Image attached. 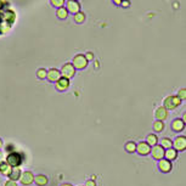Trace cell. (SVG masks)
<instances>
[{
  "label": "cell",
  "instance_id": "6da1fadb",
  "mask_svg": "<svg viewBox=\"0 0 186 186\" xmlns=\"http://www.w3.org/2000/svg\"><path fill=\"white\" fill-rule=\"evenodd\" d=\"M22 162H23V155L20 153V152H16V151L10 152L6 157V163L9 166H11L12 168L13 167H20Z\"/></svg>",
  "mask_w": 186,
  "mask_h": 186
},
{
  "label": "cell",
  "instance_id": "7a4b0ae2",
  "mask_svg": "<svg viewBox=\"0 0 186 186\" xmlns=\"http://www.w3.org/2000/svg\"><path fill=\"white\" fill-rule=\"evenodd\" d=\"M163 103H164L163 107H164L166 109H174V108H177L178 106H180L181 100H180L178 96H168V97L164 98Z\"/></svg>",
  "mask_w": 186,
  "mask_h": 186
},
{
  "label": "cell",
  "instance_id": "3957f363",
  "mask_svg": "<svg viewBox=\"0 0 186 186\" xmlns=\"http://www.w3.org/2000/svg\"><path fill=\"white\" fill-rule=\"evenodd\" d=\"M88 60L85 59V56L83 54H79V55H76L74 59H73V62L72 65L74 66L76 70H84L87 66H88Z\"/></svg>",
  "mask_w": 186,
  "mask_h": 186
},
{
  "label": "cell",
  "instance_id": "277c9868",
  "mask_svg": "<svg viewBox=\"0 0 186 186\" xmlns=\"http://www.w3.org/2000/svg\"><path fill=\"white\" fill-rule=\"evenodd\" d=\"M61 77H65V78H67V79H71L74 74H76V68H74V66L72 65V63H65L63 66H62V68H61Z\"/></svg>",
  "mask_w": 186,
  "mask_h": 186
},
{
  "label": "cell",
  "instance_id": "5b68a950",
  "mask_svg": "<svg viewBox=\"0 0 186 186\" xmlns=\"http://www.w3.org/2000/svg\"><path fill=\"white\" fill-rule=\"evenodd\" d=\"M173 145H174V150H177V151H184L186 148V138L185 136L177 138L174 140Z\"/></svg>",
  "mask_w": 186,
  "mask_h": 186
},
{
  "label": "cell",
  "instance_id": "8992f818",
  "mask_svg": "<svg viewBox=\"0 0 186 186\" xmlns=\"http://www.w3.org/2000/svg\"><path fill=\"white\" fill-rule=\"evenodd\" d=\"M70 88V79L65 78V77H61L57 82H56V89L59 91H65Z\"/></svg>",
  "mask_w": 186,
  "mask_h": 186
},
{
  "label": "cell",
  "instance_id": "52a82bcc",
  "mask_svg": "<svg viewBox=\"0 0 186 186\" xmlns=\"http://www.w3.org/2000/svg\"><path fill=\"white\" fill-rule=\"evenodd\" d=\"M67 11L72 12V13H77L80 10V4L78 2V0H68L67 1Z\"/></svg>",
  "mask_w": 186,
  "mask_h": 186
},
{
  "label": "cell",
  "instance_id": "ba28073f",
  "mask_svg": "<svg viewBox=\"0 0 186 186\" xmlns=\"http://www.w3.org/2000/svg\"><path fill=\"white\" fill-rule=\"evenodd\" d=\"M136 150H138V152H139L141 156H146V155H148V153L151 152V146H150L147 142L142 141V142H140V144L136 146Z\"/></svg>",
  "mask_w": 186,
  "mask_h": 186
},
{
  "label": "cell",
  "instance_id": "9c48e42d",
  "mask_svg": "<svg viewBox=\"0 0 186 186\" xmlns=\"http://www.w3.org/2000/svg\"><path fill=\"white\" fill-rule=\"evenodd\" d=\"M20 180L23 185H30L34 181V177H33L32 172H24L23 174H21Z\"/></svg>",
  "mask_w": 186,
  "mask_h": 186
},
{
  "label": "cell",
  "instance_id": "30bf717a",
  "mask_svg": "<svg viewBox=\"0 0 186 186\" xmlns=\"http://www.w3.org/2000/svg\"><path fill=\"white\" fill-rule=\"evenodd\" d=\"M46 78H48L50 82H57V80L61 78V73H60L59 70H56V68H51V70L48 71Z\"/></svg>",
  "mask_w": 186,
  "mask_h": 186
},
{
  "label": "cell",
  "instance_id": "8fae6325",
  "mask_svg": "<svg viewBox=\"0 0 186 186\" xmlns=\"http://www.w3.org/2000/svg\"><path fill=\"white\" fill-rule=\"evenodd\" d=\"M151 152H152V156L155 159H162L164 157V148L159 145H155Z\"/></svg>",
  "mask_w": 186,
  "mask_h": 186
},
{
  "label": "cell",
  "instance_id": "7c38bea8",
  "mask_svg": "<svg viewBox=\"0 0 186 186\" xmlns=\"http://www.w3.org/2000/svg\"><path fill=\"white\" fill-rule=\"evenodd\" d=\"M158 168H159L161 172L168 173V172H170V169H172V163H170V161H168V159H161L159 163H158Z\"/></svg>",
  "mask_w": 186,
  "mask_h": 186
},
{
  "label": "cell",
  "instance_id": "4fadbf2b",
  "mask_svg": "<svg viewBox=\"0 0 186 186\" xmlns=\"http://www.w3.org/2000/svg\"><path fill=\"white\" fill-rule=\"evenodd\" d=\"M185 128V122L181 119H175L172 122V129L175 131H181Z\"/></svg>",
  "mask_w": 186,
  "mask_h": 186
},
{
  "label": "cell",
  "instance_id": "5bb4252c",
  "mask_svg": "<svg viewBox=\"0 0 186 186\" xmlns=\"http://www.w3.org/2000/svg\"><path fill=\"white\" fill-rule=\"evenodd\" d=\"M156 117L158 120H164L167 117H168V112L164 107H158L156 109Z\"/></svg>",
  "mask_w": 186,
  "mask_h": 186
},
{
  "label": "cell",
  "instance_id": "9a60e30c",
  "mask_svg": "<svg viewBox=\"0 0 186 186\" xmlns=\"http://www.w3.org/2000/svg\"><path fill=\"white\" fill-rule=\"evenodd\" d=\"M177 150H174V148H167V151H164V156H166V159H168V161H173V159H175L177 158Z\"/></svg>",
  "mask_w": 186,
  "mask_h": 186
},
{
  "label": "cell",
  "instance_id": "2e32d148",
  "mask_svg": "<svg viewBox=\"0 0 186 186\" xmlns=\"http://www.w3.org/2000/svg\"><path fill=\"white\" fill-rule=\"evenodd\" d=\"M9 177H10V179L13 180V181L18 180L20 177H21V170H20V168H18V167H13V168L11 169V173L9 174Z\"/></svg>",
  "mask_w": 186,
  "mask_h": 186
},
{
  "label": "cell",
  "instance_id": "e0dca14e",
  "mask_svg": "<svg viewBox=\"0 0 186 186\" xmlns=\"http://www.w3.org/2000/svg\"><path fill=\"white\" fill-rule=\"evenodd\" d=\"M11 169H12V167L9 166L6 162H0V172H1V174L9 175L11 173Z\"/></svg>",
  "mask_w": 186,
  "mask_h": 186
},
{
  "label": "cell",
  "instance_id": "ac0fdd59",
  "mask_svg": "<svg viewBox=\"0 0 186 186\" xmlns=\"http://www.w3.org/2000/svg\"><path fill=\"white\" fill-rule=\"evenodd\" d=\"M56 15H57V17L59 18H61V20H65V18H67L68 17V11H67V9L66 7H59L57 9V12H56Z\"/></svg>",
  "mask_w": 186,
  "mask_h": 186
},
{
  "label": "cell",
  "instance_id": "d6986e66",
  "mask_svg": "<svg viewBox=\"0 0 186 186\" xmlns=\"http://www.w3.org/2000/svg\"><path fill=\"white\" fill-rule=\"evenodd\" d=\"M34 181L38 186H45L48 184V178L45 175H38L37 178H34Z\"/></svg>",
  "mask_w": 186,
  "mask_h": 186
},
{
  "label": "cell",
  "instance_id": "ffe728a7",
  "mask_svg": "<svg viewBox=\"0 0 186 186\" xmlns=\"http://www.w3.org/2000/svg\"><path fill=\"white\" fill-rule=\"evenodd\" d=\"M150 146L152 145V146H155V145H157V142H158V138L155 135V134H150L148 136H147V141H146Z\"/></svg>",
  "mask_w": 186,
  "mask_h": 186
},
{
  "label": "cell",
  "instance_id": "44dd1931",
  "mask_svg": "<svg viewBox=\"0 0 186 186\" xmlns=\"http://www.w3.org/2000/svg\"><path fill=\"white\" fill-rule=\"evenodd\" d=\"M74 21L77 22V23H83L84 21H85V13H83V12H77V13H74Z\"/></svg>",
  "mask_w": 186,
  "mask_h": 186
},
{
  "label": "cell",
  "instance_id": "7402d4cb",
  "mask_svg": "<svg viewBox=\"0 0 186 186\" xmlns=\"http://www.w3.org/2000/svg\"><path fill=\"white\" fill-rule=\"evenodd\" d=\"M162 147L163 148H170V147H173V141L170 139H168V138H163V140H162Z\"/></svg>",
  "mask_w": 186,
  "mask_h": 186
},
{
  "label": "cell",
  "instance_id": "603a6c76",
  "mask_svg": "<svg viewBox=\"0 0 186 186\" xmlns=\"http://www.w3.org/2000/svg\"><path fill=\"white\" fill-rule=\"evenodd\" d=\"M153 128L156 131H162L164 129V123L162 120H156L155 124H153Z\"/></svg>",
  "mask_w": 186,
  "mask_h": 186
},
{
  "label": "cell",
  "instance_id": "cb8c5ba5",
  "mask_svg": "<svg viewBox=\"0 0 186 186\" xmlns=\"http://www.w3.org/2000/svg\"><path fill=\"white\" fill-rule=\"evenodd\" d=\"M46 74H48V71L44 70V68H40V70L37 71V77H38L39 79H44V78H46Z\"/></svg>",
  "mask_w": 186,
  "mask_h": 186
},
{
  "label": "cell",
  "instance_id": "d4e9b609",
  "mask_svg": "<svg viewBox=\"0 0 186 186\" xmlns=\"http://www.w3.org/2000/svg\"><path fill=\"white\" fill-rule=\"evenodd\" d=\"M125 150L128 151V152H135V150H136V145H135V142H128L127 145H125Z\"/></svg>",
  "mask_w": 186,
  "mask_h": 186
},
{
  "label": "cell",
  "instance_id": "484cf974",
  "mask_svg": "<svg viewBox=\"0 0 186 186\" xmlns=\"http://www.w3.org/2000/svg\"><path fill=\"white\" fill-rule=\"evenodd\" d=\"M51 1V5L55 6V7H62L65 5V0H50Z\"/></svg>",
  "mask_w": 186,
  "mask_h": 186
},
{
  "label": "cell",
  "instance_id": "4316f807",
  "mask_svg": "<svg viewBox=\"0 0 186 186\" xmlns=\"http://www.w3.org/2000/svg\"><path fill=\"white\" fill-rule=\"evenodd\" d=\"M178 94H179V95H178V97H179L180 100H185V98H186V89H185V88L180 89Z\"/></svg>",
  "mask_w": 186,
  "mask_h": 186
},
{
  "label": "cell",
  "instance_id": "83f0119b",
  "mask_svg": "<svg viewBox=\"0 0 186 186\" xmlns=\"http://www.w3.org/2000/svg\"><path fill=\"white\" fill-rule=\"evenodd\" d=\"M84 56H85V59H87L88 61H91V60H94V54H93V52H87Z\"/></svg>",
  "mask_w": 186,
  "mask_h": 186
},
{
  "label": "cell",
  "instance_id": "f1b7e54d",
  "mask_svg": "<svg viewBox=\"0 0 186 186\" xmlns=\"http://www.w3.org/2000/svg\"><path fill=\"white\" fill-rule=\"evenodd\" d=\"M120 5H123V7H129V5H130V1H129V0H122Z\"/></svg>",
  "mask_w": 186,
  "mask_h": 186
},
{
  "label": "cell",
  "instance_id": "f546056e",
  "mask_svg": "<svg viewBox=\"0 0 186 186\" xmlns=\"http://www.w3.org/2000/svg\"><path fill=\"white\" fill-rule=\"evenodd\" d=\"M5 186H17V184H16V181H13V180H9V181H6Z\"/></svg>",
  "mask_w": 186,
  "mask_h": 186
},
{
  "label": "cell",
  "instance_id": "4dcf8cb0",
  "mask_svg": "<svg viewBox=\"0 0 186 186\" xmlns=\"http://www.w3.org/2000/svg\"><path fill=\"white\" fill-rule=\"evenodd\" d=\"M85 186H96V181H94L93 179H91V180H88Z\"/></svg>",
  "mask_w": 186,
  "mask_h": 186
},
{
  "label": "cell",
  "instance_id": "1f68e13d",
  "mask_svg": "<svg viewBox=\"0 0 186 186\" xmlns=\"http://www.w3.org/2000/svg\"><path fill=\"white\" fill-rule=\"evenodd\" d=\"M113 2H114L116 5H120V2H122V0H113Z\"/></svg>",
  "mask_w": 186,
  "mask_h": 186
},
{
  "label": "cell",
  "instance_id": "d6a6232c",
  "mask_svg": "<svg viewBox=\"0 0 186 186\" xmlns=\"http://www.w3.org/2000/svg\"><path fill=\"white\" fill-rule=\"evenodd\" d=\"M2 159H4V155H2V152L0 151V162H2Z\"/></svg>",
  "mask_w": 186,
  "mask_h": 186
},
{
  "label": "cell",
  "instance_id": "836d02e7",
  "mask_svg": "<svg viewBox=\"0 0 186 186\" xmlns=\"http://www.w3.org/2000/svg\"><path fill=\"white\" fill-rule=\"evenodd\" d=\"M2 147V141H1V139H0V148Z\"/></svg>",
  "mask_w": 186,
  "mask_h": 186
},
{
  "label": "cell",
  "instance_id": "e575fe53",
  "mask_svg": "<svg viewBox=\"0 0 186 186\" xmlns=\"http://www.w3.org/2000/svg\"><path fill=\"white\" fill-rule=\"evenodd\" d=\"M62 186H72V185H71V184H63Z\"/></svg>",
  "mask_w": 186,
  "mask_h": 186
}]
</instances>
